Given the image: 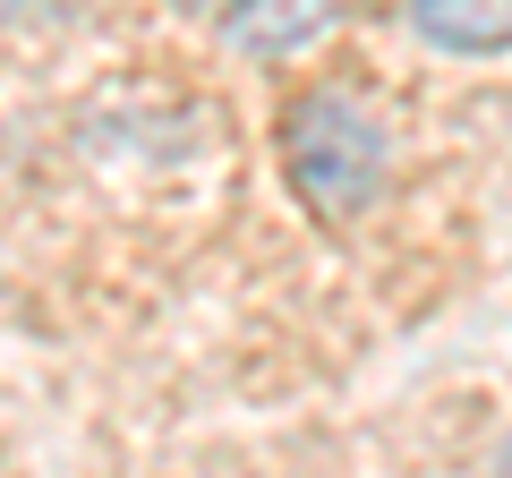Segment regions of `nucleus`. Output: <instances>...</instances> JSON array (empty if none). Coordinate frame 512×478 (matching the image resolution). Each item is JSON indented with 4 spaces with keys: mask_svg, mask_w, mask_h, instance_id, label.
Wrapping results in <instances>:
<instances>
[{
    "mask_svg": "<svg viewBox=\"0 0 512 478\" xmlns=\"http://www.w3.org/2000/svg\"><path fill=\"white\" fill-rule=\"evenodd\" d=\"M274 154H282L291 197L308 205L325 231L367 222L384 205V188H393V137H384V111L367 103L359 86H342V77H316V86H299L291 103L274 111Z\"/></svg>",
    "mask_w": 512,
    "mask_h": 478,
    "instance_id": "f257e3e1",
    "label": "nucleus"
},
{
    "mask_svg": "<svg viewBox=\"0 0 512 478\" xmlns=\"http://www.w3.org/2000/svg\"><path fill=\"white\" fill-rule=\"evenodd\" d=\"M402 26L436 60H504L512 0H402Z\"/></svg>",
    "mask_w": 512,
    "mask_h": 478,
    "instance_id": "f03ea898",
    "label": "nucleus"
},
{
    "mask_svg": "<svg viewBox=\"0 0 512 478\" xmlns=\"http://www.w3.org/2000/svg\"><path fill=\"white\" fill-rule=\"evenodd\" d=\"M342 9L350 0H239L231 18H222V35L248 60H291V52H308V43L325 35Z\"/></svg>",
    "mask_w": 512,
    "mask_h": 478,
    "instance_id": "7ed1b4c3",
    "label": "nucleus"
},
{
    "mask_svg": "<svg viewBox=\"0 0 512 478\" xmlns=\"http://www.w3.org/2000/svg\"><path fill=\"white\" fill-rule=\"evenodd\" d=\"M171 9H180V18H205V26H222L239 9V0H171Z\"/></svg>",
    "mask_w": 512,
    "mask_h": 478,
    "instance_id": "20e7f679",
    "label": "nucleus"
}]
</instances>
